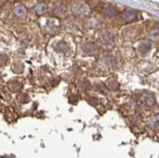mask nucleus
I'll list each match as a JSON object with an SVG mask.
<instances>
[{"instance_id": "obj_1", "label": "nucleus", "mask_w": 159, "mask_h": 158, "mask_svg": "<svg viewBox=\"0 0 159 158\" xmlns=\"http://www.w3.org/2000/svg\"><path fill=\"white\" fill-rule=\"evenodd\" d=\"M100 41L104 45H111L115 42V36L112 33L105 31L100 35Z\"/></svg>"}, {"instance_id": "obj_2", "label": "nucleus", "mask_w": 159, "mask_h": 158, "mask_svg": "<svg viewBox=\"0 0 159 158\" xmlns=\"http://www.w3.org/2000/svg\"><path fill=\"white\" fill-rule=\"evenodd\" d=\"M96 49H96V45L92 42H88V43H85L84 45H82V51L88 55L95 53L96 52Z\"/></svg>"}, {"instance_id": "obj_3", "label": "nucleus", "mask_w": 159, "mask_h": 158, "mask_svg": "<svg viewBox=\"0 0 159 158\" xmlns=\"http://www.w3.org/2000/svg\"><path fill=\"white\" fill-rule=\"evenodd\" d=\"M136 14L135 12L132 11H125L124 14H123V18L126 22H132L134 21L136 18Z\"/></svg>"}, {"instance_id": "obj_4", "label": "nucleus", "mask_w": 159, "mask_h": 158, "mask_svg": "<svg viewBox=\"0 0 159 158\" xmlns=\"http://www.w3.org/2000/svg\"><path fill=\"white\" fill-rule=\"evenodd\" d=\"M72 11L75 15H81L85 11L84 6L82 4H75L72 7Z\"/></svg>"}, {"instance_id": "obj_5", "label": "nucleus", "mask_w": 159, "mask_h": 158, "mask_svg": "<svg viewBox=\"0 0 159 158\" xmlns=\"http://www.w3.org/2000/svg\"><path fill=\"white\" fill-rule=\"evenodd\" d=\"M104 62L107 66H110V67L114 66V65L116 64V58H115L114 56H112V55L106 56V57L104 58Z\"/></svg>"}, {"instance_id": "obj_6", "label": "nucleus", "mask_w": 159, "mask_h": 158, "mask_svg": "<svg viewBox=\"0 0 159 158\" xmlns=\"http://www.w3.org/2000/svg\"><path fill=\"white\" fill-rule=\"evenodd\" d=\"M15 14L21 18H25L27 15V11L25 8L19 7H17L15 9Z\"/></svg>"}, {"instance_id": "obj_7", "label": "nucleus", "mask_w": 159, "mask_h": 158, "mask_svg": "<svg viewBox=\"0 0 159 158\" xmlns=\"http://www.w3.org/2000/svg\"><path fill=\"white\" fill-rule=\"evenodd\" d=\"M105 14L108 17H116L118 15V11L115 7H108L105 11Z\"/></svg>"}, {"instance_id": "obj_8", "label": "nucleus", "mask_w": 159, "mask_h": 158, "mask_svg": "<svg viewBox=\"0 0 159 158\" xmlns=\"http://www.w3.org/2000/svg\"><path fill=\"white\" fill-rule=\"evenodd\" d=\"M64 7L61 4L56 3L52 6V11L55 13V14H61V13L63 12Z\"/></svg>"}, {"instance_id": "obj_9", "label": "nucleus", "mask_w": 159, "mask_h": 158, "mask_svg": "<svg viewBox=\"0 0 159 158\" xmlns=\"http://www.w3.org/2000/svg\"><path fill=\"white\" fill-rule=\"evenodd\" d=\"M45 10H46V7H45V5H44V4H38V5L35 6V11L39 15L45 13Z\"/></svg>"}, {"instance_id": "obj_10", "label": "nucleus", "mask_w": 159, "mask_h": 158, "mask_svg": "<svg viewBox=\"0 0 159 158\" xmlns=\"http://www.w3.org/2000/svg\"><path fill=\"white\" fill-rule=\"evenodd\" d=\"M57 50L60 51V52H66V51H68V49H69V46L67 45V43H65V42H61V43L57 45Z\"/></svg>"}]
</instances>
